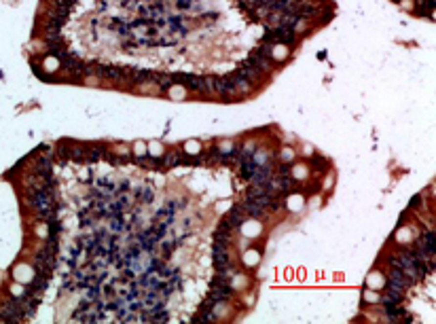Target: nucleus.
<instances>
[{
  "label": "nucleus",
  "instance_id": "f257e3e1",
  "mask_svg": "<svg viewBox=\"0 0 436 324\" xmlns=\"http://www.w3.org/2000/svg\"><path fill=\"white\" fill-rule=\"evenodd\" d=\"M421 260H426V263H434V233L428 231L424 233L421 238L417 239V244H415V250H413Z\"/></svg>",
  "mask_w": 436,
  "mask_h": 324
},
{
  "label": "nucleus",
  "instance_id": "f03ea898",
  "mask_svg": "<svg viewBox=\"0 0 436 324\" xmlns=\"http://www.w3.org/2000/svg\"><path fill=\"white\" fill-rule=\"evenodd\" d=\"M402 299H405V292L402 290H394V288H383V303H392V305H400Z\"/></svg>",
  "mask_w": 436,
  "mask_h": 324
}]
</instances>
